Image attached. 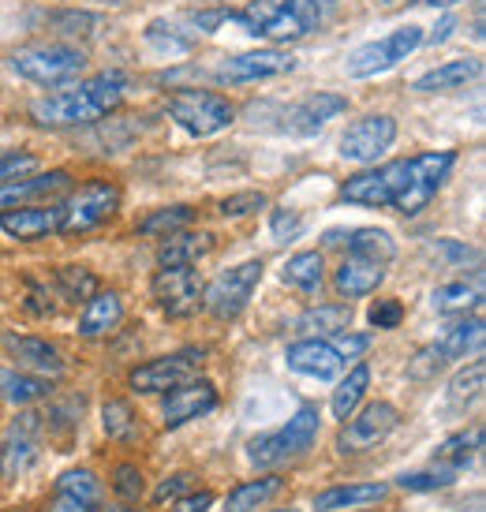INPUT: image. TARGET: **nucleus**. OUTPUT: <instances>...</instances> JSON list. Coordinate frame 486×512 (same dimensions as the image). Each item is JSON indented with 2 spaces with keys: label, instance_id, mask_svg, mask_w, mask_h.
<instances>
[{
  "label": "nucleus",
  "instance_id": "1",
  "mask_svg": "<svg viewBox=\"0 0 486 512\" xmlns=\"http://www.w3.org/2000/svg\"><path fill=\"white\" fill-rule=\"evenodd\" d=\"M120 101H124V79L113 72H101L83 79L72 90L30 101V116L45 128H72V124H94L98 116L113 113Z\"/></svg>",
  "mask_w": 486,
  "mask_h": 512
},
{
  "label": "nucleus",
  "instance_id": "2",
  "mask_svg": "<svg viewBox=\"0 0 486 512\" xmlns=\"http://www.w3.org/2000/svg\"><path fill=\"white\" fill-rule=\"evenodd\" d=\"M315 438H318V412L307 404L281 430L258 434V438L247 441V456H251V464H258V468H277V464L307 453L315 445Z\"/></svg>",
  "mask_w": 486,
  "mask_h": 512
},
{
  "label": "nucleus",
  "instance_id": "3",
  "mask_svg": "<svg viewBox=\"0 0 486 512\" xmlns=\"http://www.w3.org/2000/svg\"><path fill=\"white\" fill-rule=\"evenodd\" d=\"M12 68L23 79L38 86H57V83H72L79 79L86 68L83 49L64 42H45V45H27L12 57Z\"/></svg>",
  "mask_w": 486,
  "mask_h": 512
},
{
  "label": "nucleus",
  "instance_id": "4",
  "mask_svg": "<svg viewBox=\"0 0 486 512\" xmlns=\"http://www.w3.org/2000/svg\"><path fill=\"white\" fill-rule=\"evenodd\" d=\"M169 116L191 135H217L236 120V105L214 90H176L169 98Z\"/></svg>",
  "mask_w": 486,
  "mask_h": 512
},
{
  "label": "nucleus",
  "instance_id": "5",
  "mask_svg": "<svg viewBox=\"0 0 486 512\" xmlns=\"http://www.w3.org/2000/svg\"><path fill=\"white\" fill-rule=\"evenodd\" d=\"M116 206H120V187L109 180H90L79 191H72V199L60 206V232H68V236L90 232L101 221H109L116 214Z\"/></svg>",
  "mask_w": 486,
  "mask_h": 512
},
{
  "label": "nucleus",
  "instance_id": "6",
  "mask_svg": "<svg viewBox=\"0 0 486 512\" xmlns=\"http://www.w3.org/2000/svg\"><path fill=\"white\" fill-rule=\"evenodd\" d=\"M453 161H457V154H449V150H442V154L408 157V180H404L401 195L393 199V206L408 217L419 214V210L438 195V187L445 184V176H449V169H453Z\"/></svg>",
  "mask_w": 486,
  "mask_h": 512
},
{
  "label": "nucleus",
  "instance_id": "7",
  "mask_svg": "<svg viewBox=\"0 0 486 512\" xmlns=\"http://www.w3.org/2000/svg\"><path fill=\"white\" fill-rule=\"evenodd\" d=\"M419 45H423V30L401 27V30H393L389 38H382V42H367V45H359L356 53H348L344 72L352 75V79H367V75L389 72L393 64L408 60V53H415Z\"/></svg>",
  "mask_w": 486,
  "mask_h": 512
},
{
  "label": "nucleus",
  "instance_id": "8",
  "mask_svg": "<svg viewBox=\"0 0 486 512\" xmlns=\"http://www.w3.org/2000/svg\"><path fill=\"white\" fill-rule=\"evenodd\" d=\"M258 281H262V262L251 258V262H243L236 270H225L210 288H202V307L214 318H221V322H229V318H236L247 307V299H251Z\"/></svg>",
  "mask_w": 486,
  "mask_h": 512
},
{
  "label": "nucleus",
  "instance_id": "9",
  "mask_svg": "<svg viewBox=\"0 0 486 512\" xmlns=\"http://www.w3.org/2000/svg\"><path fill=\"white\" fill-rule=\"evenodd\" d=\"M397 430V408L386 400H374L363 412H352L344 419L341 434H337V449L341 453H367L378 441H386Z\"/></svg>",
  "mask_w": 486,
  "mask_h": 512
},
{
  "label": "nucleus",
  "instance_id": "10",
  "mask_svg": "<svg viewBox=\"0 0 486 512\" xmlns=\"http://www.w3.org/2000/svg\"><path fill=\"white\" fill-rule=\"evenodd\" d=\"M150 292L169 318H187L199 311L202 303V277L191 266H161L150 281Z\"/></svg>",
  "mask_w": 486,
  "mask_h": 512
},
{
  "label": "nucleus",
  "instance_id": "11",
  "mask_svg": "<svg viewBox=\"0 0 486 512\" xmlns=\"http://www.w3.org/2000/svg\"><path fill=\"white\" fill-rule=\"evenodd\" d=\"M202 359L206 356H202L199 348H187V352H172V356L150 359V363L131 370V385H135L139 393H169V389H176V385L199 378Z\"/></svg>",
  "mask_w": 486,
  "mask_h": 512
},
{
  "label": "nucleus",
  "instance_id": "12",
  "mask_svg": "<svg viewBox=\"0 0 486 512\" xmlns=\"http://www.w3.org/2000/svg\"><path fill=\"white\" fill-rule=\"evenodd\" d=\"M408 180V161H389L382 169H367L341 184V199L352 206H393Z\"/></svg>",
  "mask_w": 486,
  "mask_h": 512
},
{
  "label": "nucleus",
  "instance_id": "13",
  "mask_svg": "<svg viewBox=\"0 0 486 512\" xmlns=\"http://www.w3.org/2000/svg\"><path fill=\"white\" fill-rule=\"evenodd\" d=\"M232 23H240L247 27V34L266 38V42H296L307 34L288 8V0H255L243 15H232Z\"/></svg>",
  "mask_w": 486,
  "mask_h": 512
},
{
  "label": "nucleus",
  "instance_id": "14",
  "mask_svg": "<svg viewBox=\"0 0 486 512\" xmlns=\"http://www.w3.org/2000/svg\"><path fill=\"white\" fill-rule=\"evenodd\" d=\"M393 139H397V120L393 116H363L341 135V154L348 161L371 165L393 146Z\"/></svg>",
  "mask_w": 486,
  "mask_h": 512
},
{
  "label": "nucleus",
  "instance_id": "15",
  "mask_svg": "<svg viewBox=\"0 0 486 512\" xmlns=\"http://www.w3.org/2000/svg\"><path fill=\"white\" fill-rule=\"evenodd\" d=\"M296 68V57L285 49H258V53H240V57L221 60L214 68L217 83H255V79H273Z\"/></svg>",
  "mask_w": 486,
  "mask_h": 512
},
{
  "label": "nucleus",
  "instance_id": "16",
  "mask_svg": "<svg viewBox=\"0 0 486 512\" xmlns=\"http://www.w3.org/2000/svg\"><path fill=\"white\" fill-rule=\"evenodd\" d=\"M38 464V415H19L8 438L0 445V475L4 479H19Z\"/></svg>",
  "mask_w": 486,
  "mask_h": 512
},
{
  "label": "nucleus",
  "instance_id": "17",
  "mask_svg": "<svg viewBox=\"0 0 486 512\" xmlns=\"http://www.w3.org/2000/svg\"><path fill=\"white\" fill-rule=\"evenodd\" d=\"M217 408V389L210 382H202V378H191V382L176 385L169 397H165V427H184L191 419H199V415L214 412Z\"/></svg>",
  "mask_w": 486,
  "mask_h": 512
},
{
  "label": "nucleus",
  "instance_id": "18",
  "mask_svg": "<svg viewBox=\"0 0 486 512\" xmlns=\"http://www.w3.org/2000/svg\"><path fill=\"white\" fill-rule=\"evenodd\" d=\"M0 228L19 243L42 240L49 232H60V206H15V210H4Z\"/></svg>",
  "mask_w": 486,
  "mask_h": 512
},
{
  "label": "nucleus",
  "instance_id": "19",
  "mask_svg": "<svg viewBox=\"0 0 486 512\" xmlns=\"http://www.w3.org/2000/svg\"><path fill=\"white\" fill-rule=\"evenodd\" d=\"M4 348L19 363V370H27V374H38V378H60L64 374L60 352L42 337H4Z\"/></svg>",
  "mask_w": 486,
  "mask_h": 512
},
{
  "label": "nucleus",
  "instance_id": "20",
  "mask_svg": "<svg viewBox=\"0 0 486 512\" xmlns=\"http://www.w3.org/2000/svg\"><path fill=\"white\" fill-rule=\"evenodd\" d=\"M68 172H42V176H19V180H8V184H0V210H15V206H23L27 199H49V195H60V191H68Z\"/></svg>",
  "mask_w": 486,
  "mask_h": 512
},
{
  "label": "nucleus",
  "instance_id": "21",
  "mask_svg": "<svg viewBox=\"0 0 486 512\" xmlns=\"http://www.w3.org/2000/svg\"><path fill=\"white\" fill-rule=\"evenodd\" d=\"M288 367L300 370V374H311V378H337L344 370V359L337 356V348L322 337H311V341H300L288 348Z\"/></svg>",
  "mask_w": 486,
  "mask_h": 512
},
{
  "label": "nucleus",
  "instance_id": "22",
  "mask_svg": "<svg viewBox=\"0 0 486 512\" xmlns=\"http://www.w3.org/2000/svg\"><path fill=\"white\" fill-rule=\"evenodd\" d=\"M382 277H386V266H382V262L348 255L341 262L337 277H333V285H337V292H341L344 299H359V296H371L374 288L382 285Z\"/></svg>",
  "mask_w": 486,
  "mask_h": 512
},
{
  "label": "nucleus",
  "instance_id": "23",
  "mask_svg": "<svg viewBox=\"0 0 486 512\" xmlns=\"http://www.w3.org/2000/svg\"><path fill=\"white\" fill-rule=\"evenodd\" d=\"M344 109H348V98H341V94H311L288 113V128L300 131V135H311V131L326 128L329 120L341 116Z\"/></svg>",
  "mask_w": 486,
  "mask_h": 512
},
{
  "label": "nucleus",
  "instance_id": "24",
  "mask_svg": "<svg viewBox=\"0 0 486 512\" xmlns=\"http://www.w3.org/2000/svg\"><path fill=\"white\" fill-rule=\"evenodd\" d=\"M483 75V60L479 57H464V60H445L442 68L419 75L412 83L415 94H438V90H457V86L472 83Z\"/></svg>",
  "mask_w": 486,
  "mask_h": 512
},
{
  "label": "nucleus",
  "instance_id": "25",
  "mask_svg": "<svg viewBox=\"0 0 486 512\" xmlns=\"http://www.w3.org/2000/svg\"><path fill=\"white\" fill-rule=\"evenodd\" d=\"M214 247V236L210 232H172L165 236V243L158 247V266H195L202 255H210Z\"/></svg>",
  "mask_w": 486,
  "mask_h": 512
},
{
  "label": "nucleus",
  "instance_id": "26",
  "mask_svg": "<svg viewBox=\"0 0 486 512\" xmlns=\"http://www.w3.org/2000/svg\"><path fill=\"white\" fill-rule=\"evenodd\" d=\"M120 318H124L120 296L116 292H94V296L86 299L83 314H79V333L83 337H101V333L120 326Z\"/></svg>",
  "mask_w": 486,
  "mask_h": 512
},
{
  "label": "nucleus",
  "instance_id": "27",
  "mask_svg": "<svg viewBox=\"0 0 486 512\" xmlns=\"http://www.w3.org/2000/svg\"><path fill=\"white\" fill-rule=\"evenodd\" d=\"M352 326V307L348 303H322V307H311L296 318V329L311 333V337H337Z\"/></svg>",
  "mask_w": 486,
  "mask_h": 512
},
{
  "label": "nucleus",
  "instance_id": "28",
  "mask_svg": "<svg viewBox=\"0 0 486 512\" xmlns=\"http://www.w3.org/2000/svg\"><path fill=\"white\" fill-rule=\"evenodd\" d=\"M386 498V483H359V486H329L315 498L318 512H337V509H359L371 501Z\"/></svg>",
  "mask_w": 486,
  "mask_h": 512
},
{
  "label": "nucleus",
  "instance_id": "29",
  "mask_svg": "<svg viewBox=\"0 0 486 512\" xmlns=\"http://www.w3.org/2000/svg\"><path fill=\"white\" fill-rule=\"evenodd\" d=\"M483 318H464L457 326H449L442 333V341H434V348L442 352L445 359H464L468 352H479L483 348Z\"/></svg>",
  "mask_w": 486,
  "mask_h": 512
},
{
  "label": "nucleus",
  "instance_id": "30",
  "mask_svg": "<svg viewBox=\"0 0 486 512\" xmlns=\"http://www.w3.org/2000/svg\"><path fill=\"white\" fill-rule=\"evenodd\" d=\"M479 303H483V273L475 277V285H468V281H449V285L434 288V311L442 314H468Z\"/></svg>",
  "mask_w": 486,
  "mask_h": 512
},
{
  "label": "nucleus",
  "instance_id": "31",
  "mask_svg": "<svg viewBox=\"0 0 486 512\" xmlns=\"http://www.w3.org/2000/svg\"><path fill=\"white\" fill-rule=\"evenodd\" d=\"M367 385H371V367L367 363H356V367L344 374V382L333 389V400H329V408L337 419H348V415L359 408V400L367 393Z\"/></svg>",
  "mask_w": 486,
  "mask_h": 512
},
{
  "label": "nucleus",
  "instance_id": "32",
  "mask_svg": "<svg viewBox=\"0 0 486 512\" xmlns=\"http://www.w3.org/2000/svg\"><path fill=\"white\" fill-rule=\"evenodd\" d=\"M281 479L277 475H266V479H251V483H240L236 490H232L229 498H225V509L221 512H255V509H262L266 501L281 490Z\"/></svg>",
  "mask_w": 486,
  "mask_h": 512
},
{
  "label": "nucleus",
  "instance_id": "33",
  "mask_svg": "<svg viewBox=\"0 0 486 512\" xmlns=\"http://www.w3.org/2000/svg\"><path fill=\"white\" fill-rule=\"evenodd\" d=\"M322 255L318 251H300V255H292L285 262V270H281V281L292 288H300V292H318L322 288Z\"/></svg>",
  "mask_w": 486,
  "mask_h": 512
},
{
  "label": "nucleus",
  "instance_id": "34",
  "mask_svg": "<svg viewBox=\"0 0 486 512\" xmlns=\"http://www.w3.org/2000/svg\"><path fill=\"white\" fill-rule=\"evenodd\" d=\"M348 255H359V258H371V262H393L397 255V243L389 240V232L382 228H356L352 236H348Z\"/></svg>",
  "mask_w": 486,
  "mask_h": 512
},
{
  "label": "nucleus",
  "instance_id": "35",
  "mask_svg": "<svg viewBox=\"0 0 486 512\" xmlns=\"http://www.w3.org/2000/svg\"><path fill=\"white\" fill-rule=\"evenodd\" d=\"M101 427H105V434L113 441L139 438V419H135L128 400H105V408H101Z\"/></svg>",
  "mask_w": 486,
  "mask_h": 512
},
{
  "label": "nucleus",
  "instance_id": "36",
  "mask_svg": "<svg viewBox=\"0 0 486 512\" xmlns=\"http://www.w3.org/2000/svg\"><path fill=\"white\" fill-rule=\"evenodd\" d=\"M191 217H195V210L191 206H165V210H154L150 217H143L139 221V232L143 236H172V232H180V228L191 225Z\"/></svg>",
  "mask_w": 486,
  "mask_h": 512
},
{
  "label": "nucleus",
  "instance_id": "37",
  "mask_svg": "<svg viewBox=\"0 0 486 512\" xmlns=\"http://www.w3.org/2000/svg\"><path fill=\"white\" fill-rule=\"evenodd\" d=\"M483 378H486V363L483 359H475L468 370H460L457 378H453V385H449V404L453 408H468V404H475V400L483 397Z\"/></svg>",
  "mask_w": 486,
  "mask_h": 512
},
{
  "label": "nucleus",
  "instance_id": "38",
  "mask_svg": "<svg viewBox=\"0 0 486 512\" xmlns=\"http://www.w3.org/2000/svg\"><path fill=\"white\" fill-rule=\"evenodd\" d=\"M483 449V427H475L472 434L464 430V434H453V438H445L438 445V460L449 464V468H464L468 464V456H475Z\"/></svg>",
  "mask_w": 486,
  "mask_h": 512
},
{
  "label": "nucleus",
  "instance_id": "39",
  "mask_svg": "<svg viewBox=\"0 0 486 512\" xmlns=\"http://www.w3.org/2000/svg\"><path fill=\"white\" fill-rule=\"evenodd\" d=\"M57 494H68V498H79L86 505H98L101 501V483L94 479V471L72 468L57 479Z\"/></svg>",
  "mask_w": 486,
  "mask_h": 512
},
{
  "label": "nucleus",
  "instance_id": "40",
  "mask_svg": "<svg viewBox=\"0 0 486 512\" xmlns=\"http://www.w3.org/2000/svg\"><path fill=\"white\" fill-rule=\"evenodd\" d=\"M0 385H4V393L8 400L15 404H30V400H38L49 393V378H38V374H0Z\"/></svg>",
  "mask_w": 486,
  "mask_h": 512
},
{
  "label": "nucleus",
  "instance_id": "41",
  "mask_svg": "<svg viewBox=\"0 0 486 512\" xmlns=\"http://www.w3.org/2000/svg\"><path fill=\"white\" fill-rule=\"evenodd\" d=\"M57 285H60V296L79 303V299H90L98 292V281H94V273H86L83 266H60L57 270Z\"/></svg>",
  "mask_w": 486,
  "mask_h": 512
},
{
  "label": "nucleus",
  "instance_id": "42",
  "mask_svg": "<svg viewBox=\"0 0 486 512\" xmlns=\"http://www.w3.org/2000/svg\"><path fill=\"white\" fill-rule=\"evenodd\" d=\"M453 479H457V468L442 464V468H427V471H404L401 479H397V486H404V490H438V486H449Z\"/></svg>",
  "mask_w": 486,
  "mask_h": 512
},
{
  "label": "nucleus",
  "instance_id": "43",
  "mask_svg": "<svg viewBox=\"0 0 486 512\" xmlns=\"http://www.w3.org/2000/svg\"><path fill=\"white\" fill-rule=\"evenodd\" d=\"M49 23H53V30H57V34H64V38H86V34H94V27H98V15H90V12H53V15H49Z\"/></svg>",
  "mask_w": 486,
  "mask_h": 512
},
{
  "label": "nucleus",
  "instance_id": "44",
  "mask_svg": "<svg viewBox=\"0 0 486 512\" xmlns=\"http://www.w3.org/2000/svg\"><path fill=\"white\" fill-rule=\"evenodd\" d=\"M113 490L120 494L124 501H139L146 494V483H143V471L135 468V464H120L113 471Z\"/></svg>",
  "mask_w": 486,
  "mask_h": 512
},
{
  "label": "nucleus",
  "instance_id": "45",
  "mask_svg": "<svg viewBox=\"0 0 486 512\" xmlns=\"http://www.w3.org/2000/svg\"><path fill=\"white\" fill-rule=\"evenodd\" d=\"M445 363H449V359H445L442 352L430 344V348H423V352H419V356L408 363V378H419V382H423V378H434V374H438Z\"/></svg>",
  "mask_w": 486,
  "mask_h": 512
},
{
  "label": "nucleus",
  "instance_id": "46",
  "mask_svg": "<svg viewBox=\"0 0 486 512\" xmlns=\"http://www.w3.org/2000/svg\"><path fill=\"white\" fill-rule=\"evenodd\" d=\"M266 206V195L262 191H243V195H229L221 202V214L225 217H243V214H255Z\"/></svg>",
  "mask_w": 486,
  "mask_h": 512
},
{
  "label": "nucleus",
  "instance_id": "47",
  "mask_svg": "<svg viewBox=\"0 0 486 512\" xmlns=\"http://www.w3.org/2000/svg\"><path fill=\"white\" fill-rule=\"evenodd\" d=\"M404 318V307L397 299H378L371 307V326L374 329H397Z\"/></svg>",
  "mask_w": 486,
  "mask_h": 512
},
{
  "label": "nucleus",
  "instance_id": "48",
  "mask_svg": "<svg viewBox=\"0 0 486 512\" xmlns=\"http://www.w3.org/2000/svg\"><path fill=\"white\" fill-rule=\"evenodd\" d=\"M34 169H38V157H34V154L0 157V184H8V180H19V176H30Z\"/></svg>",
  "mask_w": 486,
  "mask_h": 512
},
{
  "label": "nucleus",
  "instance_id": "49",
  "mask_svg": "<svg viewBox=\"0 0 486 512\" xmlns=\"http://www.w3.org/2000/svg\"><path fill=\"white\" fill-rule=\"evenodd\" d=\"M329 344H333V348H337V356H341L344 363H348V359L363 356V352L371 348V337H352V333L344 329V333H337V337H333Z\"/></svg>",
  "mask_w": 486,
  "mask_h": 512
},
{
  "label": "nucleus",
  "instance_id": "50",
  "mask_svg": "<svg viewBox=\"0 0 486 512\" xmlns=\"http://www.w3.org/2000/svg\"><path fill=\"white\" fill-rule=\"evenodd\" d=\"M288 8H292V15L300 19V27L311 34V30L318 27V19H322V12H318V0H288Z\"/></svg>",
  "mask_w": 486,
  "mask_h": 512
},
{
  "label": "nucleus",
  "instance_id": "51",
  "mask_svg": "<svg viewBox=\"0 0 486 512\" xmlns=\"http://www.w3.org/2000/svg\"><path fill=\"white\" fill-rule=\"evenodd\" d=\"M273 236L277 240H292L296 232H300V214H292V210H273Z\"/></svg>",
  "mask_w": 486,
  "mask_h": 512
},
{
  "label": "nucleus",
  "instance_id": "52",
  "mask_svg": "<svg viewBox=\"0 0 486 512\" xmlns=\"http://www.w3.org/2000/svg\"><path fill=\"white\" fill-rule=\"evenodd\" d=\"M191 479L195 475H187V471H180V475H172V479H165V483L158 486V494H154V501L158 505H165V501H172V498H180L187 486H191Z\"/></svg>",
  "mask_w": 486,
  "mask_h": 512
},
{
  "label": "nucleus",
  "instance_id": "53",
  "mask_svg": "<svg viewBox=\"0 0 486 512\" xmlns=\"http://www.w3.org/2000/svg\"><path fill=\"white\" fill-rule=\"evenodd\" d=\"M210 505H214V494H210V490H199V494H187V498H180L169 512H206Z\"/></svg>",
  "mask_w": 486,
  "mask_h": 512
},
{
  "label": "nucleus",
  "instance_id": "54",
  "mask_svg": "<svg viewBox=\"0 0 486 512\" xmlns=\"http://www.w3.org/2000/svg\"><path fill=\"white\" fill-rule=\"evenodd\" d=\"M45 512H94V505H86V501H79V498H68V494H57V498L49 501Z\"/></svg>",
  "mask_w": 486,
  "mask_h": 512
},
{
  "label": "nucleus",
  "instance_id": "55",
  "mask_svg": "<svg viewBox=\"0 0 486 512\" xmlns=\"http://www.w3.org/2000/svg\"><path fill=\"white\" fill-rule=\"evenodd\" d=\"M191 23L199 30H214V27H221V23H232V12H195Z\"/></svg>",
  "mask_w": 486,
  "mask_h": 512
},
{
  "label": "nucleus",
  "instance_id": "56",
  "mask_svg": "<svg viewBox=\"0 0 486 512\" xmlns=\"http://www.w3.org/2000/svg\"><path fill=\"white\" fill-rule=\"evenodd\" d=\"M438 255L453 258V262H468V258H479L472 247H464V243H453V240H442L438 243Z\"/></svg>",
  "mask_w": 486,
  "mask_h": 512
},
{
  "label": "nucleus",
  "instance_id": "57",
  "mask_svg": "<svg viewBox=\"0 0 486 512\" xmlns=\"http://www.w3.org/2000/svg\"><path fill=\"white\" fill-rule=\"evenodd\" d=\"M457 27V19H453V15H445L442 23H438V27H434V34H430V42L438 45V42H445V38H449V30Z\"/></svg>",
  "mask_w": 486,
  "mask_h": 512
},
{
  "label": "nucleus",
  "instance_id": "58",
  "mask_svg": "<svg viewBox=\"0 0 486 512\" xmlns=\"http://www.w3.org/2000/svg\"><path fill=\"white\" fill-rule=\"evenodd\" d=\"M427 4H434V8H449V4H457V0H427Z\"/></svg>",
  "mask_w": 486,
  "mask_h": 512
},
{
  "label": "nucleus",
  "instance_id": "59",
  "mask_svg": "<svg viewBox=\"0 0 486 512\" xmlns=\"http://www.w3.org/2000/svg\"><path fill=\"white\" fill-rule=\"evenodd\" d=\"M101 512H135V509H124V505H113V509H101Z\"/></svg>",
  "mask_w": 486,
  "mask_h": 512
},
{
  "label": "nucleus",
  "instance_id": "60",
  "mask_svg": "<svg viewBox=\"0 0 486 512\" xmlns=\"http://www.w3.org/2000/svg\"><path fill=\"white\" fill-rule=\"evenodd\" d=\"M273 512H300V509H273Z\"/></svg>",
  "mask_w": 486,
  "mask_h": 512
},
{
  "label": "nucleus",
  "instance_id": "61",
  "mask_svg": "<svg viewBox=\"0 0 486 512\" xmlns=\"http://www.w3.org/2000/svg\"><path fill=\"white\" fill-rule=\"evenodd\" d=\"M326 4H329V0H326Z\"/></svg>",
  "mask_w": 486,
  "mask_h": 512
}]
</instances>
